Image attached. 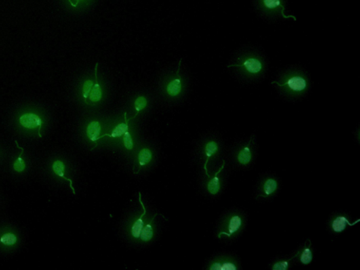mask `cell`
<instances>
[{
    "label": "cell",
    "mask_w": 360,
    "mask_h": 270,
    "mask_svg": "<svg viewBox=\"0 0 360 270\" xmlns=\"http://www.w3.org/2000/svg\"><path fill=\"white\" fill-rule=\"evenodd\" d=\"M256 5L259 11L264 16L270 18L281 17L285 19L296 18L293 15L286 14L285 0H256Z\"/></svg>",
    "instance_id": "cell-6"
},
{
    "label": "cell",
    "mask_w": 360,
    "mask_h": 270,
    "mask_svg": "<svg viewBox=\"0 0 360 270\" xmlns=\"http://www.w3.org/2000/svg\"><path fill=\"white\" fill-rule=\"evenodd\" d=\"M68 1H69L71 6H73V7H76L82 0H68Z\"/></svg>",
    "instance_id": "cell-27"
},
{
    "label": "cell",
    "mask_w": 360,
    "mask_h": 270,
    "mask_svg": "<svg viewBox=\"0 0 360 270\" xmlns=\"http://www.w3.org/2000/svg\"><path fill=\"white\" fill-rule=\"evenodd\" d=\"M292 254L296 264L302 266L311 265L315 258V249L311 239H307Z\"/></svg>",
    "instance_id": "cell-9"
},
{
    "label": "cell",
    "mask_w": 360,
    "mask_h": 270,
    "mask_svg": "<svg viewBox=\"0 0 360 270\" xmlns=\"http://www.w3.org/2000/svg\"><path fill=\"white\" fill-rule=\"evenodd\" d=\"M124 119H125V121L118 125L117 126L113 129V130L112 131L110 134L101 135L99 139L100 140V139L104 138V137H109V138H118L123 136V135L125 134V132H126L127 130H129V122L132 121L133 119L132 118H131V119H127V114L126 112H125V113H124Z\"/></svg>",
    "instance_id": "cell-17"
},
{
    "label": "cell",
    "mask_w": 360,
    "mask_h": 270,
    "mask_svg": "<svg viewBox=\"0 0 360 270\" xmlns=\"http://www.w3.org/2000/svg\"><path fill=\"white\" fill-rule=\"evenodd\" d=\"M156 215L152 217L151 219L148 222V223L143 227L142 233H141L140 239L141 241L144 242H148L151 240L154 237V226L153 223L154 219L156 218Z\"/></svg>",
    "instance_id": "cell-21"
},
{
    "label": "cell",
    "mask_w": 360,
    "mask_h": 270,
    "mask_svg": "<svg viewBox=\"0 0 360 270\" xmlns=\"http://www.w3.org/2000/svg\"><path fill=\"white\" fill-rule=\"evenodd\" d=\"M101 130H102V127H101L100 122L97 121H91L87 127L86 133L87 138L93 143H96L97 141L100 140L99 138L101 136Z\"/></svg>",
    "instance_id": "cell-20"
},
{
    "label": "cell",
    "mask_w": 360,
    "mask_h": 270,
    "mask_svg": "<svg viewBox=\"0 0 360 270\" xmlns=\"http://www.w3.org/2000/svg\"><path fill=\"white\" fill-rule=\"evenodd\" d=\"M359 221L360 219H357L352 222L349 215L345 212H338L333 214L329 218L328 227L331 233L342 235L348 228L353 227Z\"/></svg>",
    "instance_id": "cell-7"
},
{
    "label": "cell",
    "mask_w": 360,
    "mask_h": 270,
    "mask_svg": "<svg viewBox=\"0 0 360 270\" xmlns=\"http://www.w3.org/2000/svg\"><path fill=\"white\" fill-rule=\"evenodd\" d=\"M238 75L248 81L259 79L266 73L267 64L258 53L243 51L238 54L228 66Z\"/></svg>",
    "instance_id": "cell-2"
},
{
    "label": "cell",
    "mask_w": 360,
    "mask_h": 270,
    "mask_svg": "<svg viewBox=\"0 0 360 270\" xmlns=\"http://www.w3.org/2000/svg\"><path fill=\"white\" fill-rule=\"evenodd\" d=\"M294 257L291 254L289 256H280L274 258L269 265L270 270H289L295 265Z\"/></svg>",
    "instance_id": "cell-12"
},
{
    "label": "cell",
    "mask_w": 360,
    "mask_h": 270,
    "mask_svg": "<svg viewBox=\"0 0 360 270\" xmlns=\"http://www.w3.org/2000/svg\"><path fill=\"white\" fill-rule=\"evenodd\" d=\"M15 142H16L17 147H18L19 149L22 150V152H21L20 155L18 156V157L17 158L16 161H15L14 165H13V168H14V170L17 172H24L26 168V163H25L24 159H23L24 149H23L22 147H21V146H19L16 141Z\"/></svg>",
    "instance_id": "cell-23"
},
{
    "label": "cell",
    "mask_w": 360,
    "mask_h": 270,
    "mask_svg": "<svg viewBox=\"0 0 360 270\" xmlns=\"http://www.w3.org/2000/svg\"><path fill=\"white\" fill-rule=\"evenodd\" d=\"M123 144L125 146V149L128 150V151H131L134 148V142H133L132 136H131L130 132L129 130H127L125 134L123 135Z\"/></svg>",
    "instance_id": "cell-25"
},
{
    "label": "cell",
    "mask_w": 360,
    "mask_h": 270,
    "mask_svg": "<svg viewBox=\"0 0 360 270\" xmlns=\"http://www.w3.org/2000/svg\"><path fill=\"white\" fill-rule=\"evenodd\" d=\"M182 58L180 59V62H179L178 71H177L176 76L174 79L172 80L166 86V92L169 96L172 97V98H175V97L178 96L182 92V78L180 75V70L181 63H182Z\"/></svg>",
    "instance_id": "cell-14"
},
{
    "label": "cell",
    "mask_w": 360,
    "mask_h": 270,
    "mask_svg": "<svg viewBox=\"0 0 360 270\" xmlns=\"http://www.w3.org/2000/svg\"><path fill=\"white\" fill-rule=\"evenodd\" d=\"M139 201H140L141 205H142L143 209V214L141 215L140 218L136 220V221L133 223L132 227H131V235L135 239H140L141 233H142V230L143 227H144V217L145 216L146 214V210L145 206H144V203L142 201V194L140 191H139Z\"/></svg>",
    "instance_id": "cell-16"
},
{
    "label": "cell",
    "mask_w": 360,
    "mask_h": 270,
    "mask_svg": "<svg viewBox=\"0 0 360 270\" xmlns=\"http://www.w3.org/2000/svg\"><path fill=\"white\" fill-rule=\"evenodd\" d=\"M18 242V237L16 233L12 230H5L0 233V246L3 248H11Z\"/></svg>",
    "instance_id": "cell-15"
},
{
    "label": "cell",
    "mask_w": 360,
    "mask_h": 270,
    "mask_svg": "<svg viewBox=\"0 0 360 270\" xmlns=\"http://www.w3.org/2000/svg\"><path fill=\"white\" fill-rule=\"evenodd\" d=\"M153 158L151 151L148 148H144L138 154V161L140 166L143 167L148 164Z\"/></svg>",
    "instance_id": "cell-22"
},
{
    "label": "cell",
    "mask_w": 360,
    "mask_h": 270,
    "mask_svg": "<svg viewBox=\"0 0 360 270\" xmlns=\"http://www.w3.org/2000/svg\"><path fill=\"white\" fill-rule=\"evenodd\" d=\"M99 63H97L94 68V81L92 89L90 95L89 97V100L93 103L100 102L102 99V89L101 87L100 83H99L98 79H97V68H98Z\"/></svg>",
    "instance_id": "cell-18"
},
{
    "label": "cell",
    "mask_w": 360,
    "mask_h": 270,
    "mask_svg": "<svg viewBox=\"0 0 360 270\" xmlns=\"http://www.w3.org/2000/svg\"><path fill=\"white\" fill-rule=\"evenodd\" d=\"M220 146L218 141L211 140L207 141L206 143H205L204 146L205 161L204 166H203L205 176H209V171H207V164H209V161H210L211 159L215 157V156L218 155L219 152H220Z\"/></svg>",
    "instance_id": "cell-13"
},
{
    "label": "cell",
    "mask_w": 360,
    "mask_h": 270,
    "mask_svg": "<svg viewBox=\"0 0 360 270\" xmlns=\"http://www.w3.org/2000/svg\"><path fill=\"white\" fill-rule=\"evenodd\" d=\"M93 85H94V81L91 79L87 80V81L84 83L83 86V97L85 101L87 100L89 95H90Z\"/></svg>",
    "instance_id": "cell-26"
},
{
    "label": "cell",
    "mask_w": 360,
    "mask_h": 270,
    "mask_svg": "<svg viewBox=\"0 0 360 270\" xmlns=\"http://www.w3.org/2000/svg\"><path fill=\"white\" fill-rule=\"evenodd\" d=\"M147 99H146L145 97H138V98H137L135 101L134 106L135 111H136V113H135V117H132V119H135V118H136L137 115H138V114L140 113V112L142 111V110H144V108H146V106H147Z\"/></svg>",
    "instance_id": "cell-24"
},
{
    "label": "cell",
    "mask_w": 360,
    "mask_h": 270,
    "mask_svg": "<svg viewBox=\"0 0 360 270\" xmlns=\"http://www.w3.org/2000/svg\"><path fill=\"white\" fill-rule=\"evenodd\" d=\"M18 123L23 128L26 130H35L37 129L38 134L42 138L41 131L43 125V120L37 114L34 113H25L21 115Z\"/></svg>",
    "instance_id": "cell-10"
},
{
    "label": "cell",
    "mask_w": 360,
    "mask_h": 270,
    "mask_svg": "<svg viewBox=\"0 0 360 270\" xmlns=\"http://www.w3.org/2000/svg\"><path fill=\"white\" fill-rule=\"evenodd\" d=\"M281 94L295 100L304 96L310 88L309 78L304 70L293 68L283 72L277 80L272 82Z\"/></svg>",
    "instance_id": "cell-1"
},
{
    "label": "cell",
    "mask_w": 360,
    "mask_h": 270,
    "mask_svg": "<svg viewBox=\"0 0 360 270\" xmlns=\"http://www.w3.org/2000/svg\"><path fill=\"white\" fill-rule=\"evenodd\" d=\"M241 262L232 254L220 255L215 257L207 265L209 270H240Z\"/></svg>",
    "instance_id": "cell-8"
},
{
    "label": "cell",
    "mask_w": 360,
    "mask_h": 270,
    "mask_svg": "<svg viewBox=\"0 0 360 270\" xmlns=\"http://www.w3.org/2000/svg\"><path fill=\"white\" fill-rule=\"evenodd\" d=\"M281 181L274 175H266L260 179L255 189V199L264 201L274 199L279 193Z\"/></svg>",
    "instance_id": "cell-5"
},
{
    "label": "cell",
    "mask_w": 360,
    "mask_h": 270,
    "mask_svg": "<svg viewBox=\"0 0 360 270\" xmlns=\"http://www.w3.org/2000/svg\"><path fill=\"white\" fill-rule=\"evenodd\" d=\"M224 167H225V161H223L220 168L213 175V176H211L210 175L207 176L209 178L207 182V190L211 195H218L222 189V181L220 178V174L223 171Z\"/></svg>",
    "instance_id": "cell-11"
},
{
    "label": "cell",
    "mask_w": 360,
    "mask_h": 270,
    "mask_svg": "<svg viewBox=\"0 0 360 270\" xmlns=\"http://www.w3.org/2000/svg\"><path fill=\"white\" fill-rule=\"evenodd\" d=\"M51 169H52L53 172L56 176L60 177V178L64 179V180L69 182L70 189L73 191V195H75V189H74L73 186V181H72L70 179L66 178L65 176V170H66V165H65L64 163L61 160H56L54 163L51 165Z\"/></svg>",
    "instance_id": "cell-19"
},
{
    "label": "cell",
    "mask_w": 360,
    "mask_h": 270,
    "mask_svg": "<svg viewBox=\"0 0 360 270\" xmlns=\"http://www.w3.org/2000/svg\"><path fill=\"white\" fill-rule=\"evenodd\" d=\"M256 153V138L254 134L241 142L233 153L234 163L241 168H249L253 164Z\"/></svg>",
    "instance_id": "cell-4"
},
{
    "label": "cell",
    "mask_w": 360,
    "mask_h": 270,
    "mask_svg": "<svg viewBox=\"0 0 360 270\" xmlns=\"http://www.w3.org/2000/svg\"><path fill=\"white\" fill-rule=\"evenodd\" d=\"M247 218L243 211L229 210L220 222L217 237L219 240L230 242L237 239L243 233L247 227Z\"/></svg>",
    "instance_id": "cell-3"
}]
</instances>
